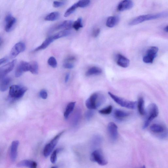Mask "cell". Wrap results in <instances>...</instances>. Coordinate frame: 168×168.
I'll return each mask as SVG.
<instances>
[{
  "instance_id": "1",
  "label": "cell",
  "mask_w": 168,
  "mask_h": 168,
  "mask_svg": "<svg viewBox=\"0 0 168 168\" xmlns=\"http://www.w3.org/2000/svg\"><path fill=\"white\" fill-rule=\"evenodd\" d=\"M105 101L106 97L104 95L101 93H95L92 94L90 97L87 99L86 105L89 109H95L104 104Z\"/></svg>"
},
{
  "instance_id": "2",
  "label": "cell",
  "mask_w": 168,
  "mask_h": 168,
  "mask_svg": "<svg viewBox=\"0 0 168 168\" xmlns=\"http://www.w3.org/2000/svg\"><path fill=\"white\" fill-rule=\"evenodd\" d=\"M168 13L166 12H163L154 14H148L138 16L133 19L129 23L130 26L136 25L146 21L158 19V18L167 17Z\"/></svg>"
},
{
  "instance_id": "3",
  "label": "cell",
  "mask_w": 168,
  "mask_h": 168,
  "mask_svg": "<svg viewBox=\"0 0 168 168\" xmlns=\"http://www.w3.org/2000/svg\"><path fill=\"white\" fill-rule=\"evenodd\" d=\"M145 121L143 125V129H145L149 126L154 119L156 118L159 113V110L155 103H151L147 109Z\"/></svg>"
},
{
  "instance_id": "4",
  "label": "cell",
  "mask_w": 168,
  "mask_h": 168,
  "mask_svg": "<svg viewBox=\"0 0 168 168\" xmlns=\"http://www.w3.org/2000/svg\"><path fill=\"white\" fill-rule=\"evenodd\" d=\"M27 90V87L19 85H13L10 87L9 98L12 100L19 99L24 95Z\"/></svg>"
},
{
  "instance_id": "5",
  "label": "cell",
  "mask_w": 168,
  "mask_h": 168,
  "mask_svg": "<svg viewBox=\"0 0 168 168\" xmlns=\"http://www.w3.org/2000/svg\"><path fill=\"white\" fill-rule=\"evenodd\" d=\"M109 95L110 97L121 106L127 108V109H134L137 107V102L134 101H130L125 99L119 96L114 95L110 92H109Z\"/></svg>"
},
{
  "instance_id": "6",
  "label": "cell",
  "mask_w": 168,
  "mask_h": 168,
  "mask_svg": "<svg viewBox=\"0 0 168 168\" xmlns=\"http://www.w3.org/2000/svg\"><path fill=\"white\" fill-rule=\"evenodd\" d=\"M150 130L155 134H158L161 138L165 139L167 137V128L165 126L159 123H155L150 126Z\"/></svg>"
},
{
  "instance_id": "7",
  "label": "cell",
  "mask_w": 168,
  "mask_h": 168,
  "mask_svg": "<svg viewBox=\"0 0 168 168\" xmlns=\"http://www.w3.org/2000/svg\"><path fill=\"white\" fill-rule=\"evenodd\" d=\"M90 159L92 161L96 162L101 165H105L108 163L102 151L99 149L94 150L92 153Z\"/></svg>"
},
{
  "instance_id": "8",
  "label": "cell",
  "mask_w": 168,
  "mask_h": 168,
  "mask_svg": "<svg viewBox=\"0 0 168 168\" xmlns=\"http://www.w3.org/2000/svg\"><path fill=\"white\" fill-rule=\"evenodd\" d=\"M158 48L156 47H151L147 50L146 54L144 57L143 61L146 63H152L157 56Z\"/></svg>"
},
{
  "instance_id": "9",
  "label": "cell",
  "mask_w": 168,
  "mask_h": 168,
  "mask_svg": "<svg viewBox=\"0 0 168 168\" xmlns=\"http://www.w3.org/2000/svg\"><path fill=\"white\" fill-rule=\"evenodd\" d=\"M30 64L29 63L22 61L18 64L16 68L15 72L16 77H19L25 72L29 71Z\"/></svg>"
},
{
  "instance_id": "10",
  "label": "cell",
  "mask_w": 168,
  "mask_h": 168,
  "mask_svg": "<svg viewBox=\"0 0 168 168\" xmlns=\"http://www.w3.org/2000/svg\"><path fill=\"white\" fill-rule=\"evenodd\" d=\"M108 134L110 139L112 141H116L118 138V128L116 124L113 122H110L107 126Z\"/></svg>"
},
{
  "instance_id": "11",
  "label": "cell",
  "mask_w": 168,
  "mask_h": 168,
  "mask_svg": "<svg viewBox=\"0 0 168 168\" xmlns=\"http://www.w3.org/2000/svg\"><path fill=\"white\" fill-rule=\"evenodd\" d=\"M16 60H13L0 68V79H3L5 76L12 71L15 65Z\"/></svg>"
},
{
  "instance_id": "12",
  "label": "cell",
  "mask_w": 168,
  "mask_h": 168,
  "mask_svg": "<svg viewBox=\"0 0 168 168\" xmlns=\"http://www.w3.org/2000/svg\"><path fill=\"white\" fill-rule=\"evenodd\" d=\"M26 49V45L24 43L20 42L16 43L11 49L10 57L11 59L15 58L21 53L24 52Z\"/></svg>"
},
{
  "instance_id": "13",
  "label": "cell",
  "mask_w": 168,
  "mask_h": 168,
  "mask_svg": "<svg viewBox=\"0 0 168 168\" xmlns=\"http://www.w3.org/2000/svg\"><path fill=\"white\" fill-rule=\"evenodd\" d=\"M134 6V3L132 0H123L119 3L117 6V10L123 11L130 10Z\"/></svg>"
},
{
  "instance_id": "14",
  "label": "cell",
  "mask_w": 168,
  "mask_h": 168,
  "mask_svg": "<svg viewBox=\"0 0 168 168\" xmlns=\"http://www.w3.org/2000/svg\"><path fill=\"white\" fill-rule=\"evenodd\" d=\"M19 145V142L15 141L11 143L10 150V157L13 162H15L17 159L18 155V149Z\"/></svg>"
},
{
  "instance_id": "15",
  "label": "cell",
  "mask_w": 168,
  "mask_h": 168,
  "mask_svg": "<svg viewBox=\"0 0 168 168\" xmlns=\"http://www.w3.org/2000/svg\"><path fill=\"white\" fill-rule=\"evenodd\" d=\"M117 63L123 68H127L130 64V60L121 54H118L117 56Z\"/></svg>"
},
{
  "instance_id": "16",
  "label": "cell",
  "mask_w": 168,
  "mask_h": 168,
  "mask_svg": "<svg viewBox=\"0 0 168 168\" xmlns=\"http://www.w3.org/2000/svg\"><path fill=\"white\" fill-rule=\"evenodd\" d=\"M17 166L18 167H26L31 168H36L37 166V164L33 161L24 160L18 163Z\"/></svg>"
},
{
  "instance_id": "17",
  "label": "cell",
  "mask_w": 168,
  "mask_h": 168,
  "mask_svg": "<svg viewBox=\"0 0 168 168\" xmlns=\"http://www.w3.org/2000/svg\"><path fill=\"white\" fill-rule=\"evenodd\" d=\"M119 18L118 16H111L108 18L106 22V25L107 27L113 28L115 26L118 24Z\"/></svg>"
},
{
  "instance_id": "18",
  "label": "cell",
  "mask_w": 168,
  "mask_h": 168,
  "mask_svg": "<svg viewBox=\"0 0 168 168\" xmlns=\"http://www.w3.org/2000/svg\"><path fill=\"white\" fill-rule=\"evenodd\" d=\"M130 113L119 109H116L114 112L115 118L118 120H121L130 115Z\"/></svg>"
},
{
  "instance_id": "19",
  "label": "cell",
  "mask_w": 168,
  "mask_h": 168,
  "mask_svg": "<svg viewBox=\"0 0 168 168\" xmlns=\"http://www.w3.org/2000/svg\"><path fill=\"white\" fill-rule=\"evenodd\" d=\"M11 80L10 77L4 78L0 83V91L1 92L6 91L11 84Z\"/></svg>"
},
{
  "instance_id": "20",
  "label": "cell",
  "mask_w": 168,
  "mask_h": 168,
  "mask_svg": "<svg viewBox=\"0 0 168 168\" xmlns=\"http://www.w3.org/2000/svg\"><path fill=\"white\" fill-rule=\"evenodd\" d=\"M54 40L53 36L49 37L46 39L45 40L43 41L42 44L40 46L36 48L34 50V51L36 52L39 50L46 49V48H47L49 46L51 43L53 42Z\"/></svg>"
},
{
  "instance_id": "21",
  "label": "cell",
  "mask_w": 168,
  "mask_h": 168,
  "mask_svg": "<svg viewBox=\"0 0 168 168\" xmlns=\"http://www.w3.org/2000/svg\"><path fill=\"white\" fill-rule=\"evenodd\" d=\"M74 22L72 20H68L64 21L57 26V29H64L69 30L72 27Z\"/></svg>"
},
{
  "instance_id": "22",
  "label": "cell",
  "mask_w": 168,
  "mask_h": 168,
  "mask_svg": "<svg viewBox=\"0 0 168 168\" xmlns=\"http://www.w3.org/2000/svg\"><path fill=\"white\" fill-rule=\"evenodd\" d=\"M102 73V70L98 67L94 66L89 69L86 73V76H90L92 75H100Z\"/></svg>"
},
{
  "instance_id": "23",
  "label": "cell",
  "mask_w": 168,
  "mask_h": 168,
  "mask_svg": "<svg viewBox=\"0 0 168 168\" xmlns=\"http://www.w3.org/2000/svg\"><path fill=\"white\" fill-rule=\"evenodd\" d=\"M137 106L139 113L141 115L145 114L146 111L144 109V101L143 97H139L137 102Z\"/></svg>"
},
{
  "instance_id": "24",
  "label": "cell",
  "mask_w": 168,
  "mask_h": 168,
  "mask_svg": "<svg viewBox=\"0 0 168 168\" xmlns=\"http://www.w3.org/2000/svg\"><path fill=\"white\" fill-rule=\"evenodd\" d=\"M76 103V102H71L69 103L67 106L64 114V116L65 119L68 118L69 116L74 109Z\"/></svg>"
},
{
  "instance_id": "25",
  "label": "cell",
  "mask_w": 168,
  "mask_h": 168,
  "mask_svg": "<svg viewBox=\"0 0 168 168\" xmlns=\"http://www.w3.org/2000/svg\"><path fill=\"white\" fill-rule=\"evenodd\" d=\"M30 72L33 74H37L38 72V65L37 62L32 61L30 62Z\"/></svg>"
},
{
  "instance_id": "26",
  "label": "cell",
  "mask_w": 168,
  "mask_h": 168,
  "mask_svg": "<svg viewBox=\"0 0 168 168\" xmlns=\"http://www.w3.org/2000/svg\"><path fill=\"white\" fill-rule=\"evenodd\" d=\"M64 132V131H63V132H62L59 133L58 134H57L54 137V138L51 140V141L49 143H48L49 144L51 148L53 150L55 147L57 145L60 138L61 136L63 134Z\"/></svg>"
},
{
  "instance_id": "27",
  "label": "cell",
  "mask_w": 168,
  "mask_h": 168,
  "mask_svg": "<svg viewBox=\"0 0 168 168\" xmlns=\"http://www.w3.org/2000/svg\"><path fill=\"white\" fill-rule=\"evenodd\" d=\"M70 34V32L69 31V30H64L55 34L53 36V37L55 40L57 39L67 36L69 35Z\"/></svg>"
},
{
  "instance_id": "28",
  "label": "cell",
  "mask_w": 168,
  "mask_h": 168,
  "mask_svg": "<svg viewBox=\"0 0 168 168\" xmlns=\"http://www.w3.org/2000/svg\"><path fill=\"white\" fill-rule=\"evenodd\" d=\"M16 22V20L13 17L9 21L6 22L5 27V31L7 32H9L11 31Z\"/></svg>"
},
{
  "instance_id": "29",
  "label": "cell",
  "mask_w": 168,
  "mask_h": 168,
  "mask_svg": "<svg viewBox=\"0 0 168 168\" xmlns=\"http://www.w3.org/2000/svg\"><path fill=\"white\" fill-rule=\"evenodd\" d=\"M59 17V13L58 12H53L49 14L45 18L47 21H53L58 19Z\"/></svg>"
},
{
  "instance_id": "30",
  "label": "cell",
  "mask_w": 168,
  "mask_h": 168,
  "mask_svg": "<svg viewBox=\"0 0 168 168\" xmlns=\"http://www.w3.org/2000/svg\"><path fill=\"white\" fill-rule=\"evenodd\" d=\"M78 7L77 3H76L73 5L70 8L67 9L64 14V17H67L72 13L76 10Z\"/></svg>"
},
{
  "instance_id": "31",
  "label": "cell",
  "mask_w": 168,
  "mask_h": 168,
  "mask_svg": "<svg viewBox=\"0 0 168 168\" xmlns=\"http://www.w3.org/2000/svg\"><path fill=\"white\" fill-rule=\"evenodd\" d=\"M82 19L81 18H78L77 20L73 22L72 27L76 31L83 27Z\"/></svg>"
},
{
  "instance_id": "32",
  "label": "cell",
  "mask_w": 168,
  "mask_h": 168,
  "mask_svg": "<svg viewBox=\"0 0 168 168\" xmlns=\"http://www.w3.org/2000/svg\"><path fill=\"white\" fill-rule=\"evenodd\" d=\"M61 150V148H58L55 150L53 152L50 158L51 162L53 164H55L56 163L57 160V154H58L60 151Z\"/></svg>"
},
{
  "instance_id": "33",
  "label": "cell",
  "mask_w": 168,
  "mask_h": 168,
  "mask_svg": "<svg viewBox=\"0 0 168 168\" xmlns=\"http://www.w3.org/2000/svg\"><path fill=\"white\" fill-rule=\"evenodd\" d=\"M113 109L112 105H110L109 106L101 109L99 111V113L101 114L107 115L111 113Z\"/></svg>"
},
{
  "instance_id": "34",
  "label": "cell",
  "mask_w": 168,
  "mask_h": 168,
  "mask_svg": "<svg viewBox=\"0 0 168 168\" xmlns=\"http://www.w3.org/2000/svg\"><path fill=\"white\" fill-rule=\"evenodd\" d=\"M90 2V0H80L77 3L78 7L84 8L88 6Z\"/></svg>"
},
{
  "instance_id": "35",
  "label": "cell",
  "mask_w": 168,
  "mask_h": 168,
  "mask_svg": "<svg viewBox=\"0 0 168 168\" xmlns=\"http://www.w3.org/2000/svg\"><path fill=\"white\" fill-rule=\"evenodd\" d=\"M53 150L49 146V144H48L43 149V155L45 157H47L52 152Z\"/></svg>"
},
{
  "instance_id": "36",
  "label": "cell",
  "mask_w": 168,
  "mask_h": 168,
  "mask_svg": "<svg viewBox=\"0 0 168 168\" xmlns=\"http://www.w3.org/2000/svg\"><path fill=\"white\" fill-rule=\"evenodd\" d=\"M48 63L50 66L53 68H56L57 66V61L54 57H50L48 60Z\"/></svg>"
},
{
  "instance_id": "37",
  "label": "cell",
  "mask_w": 168,
  "mask_h": 168,
  "mask_svg": "<svg viewBox=\"0 0 168 168\" xmlns=\"http://www.w3.org/2000/svg\"><path fill=\"white\" fill-rule=\"evenodd\" d=\"M102 138L100 136H96L94 137L93 140V144L95 146L100 145L102 142Z\"/></svg>"
},
{
  "instance_id": "38",
  "label": "cell",
  "mask_w": 168,
  "mask_h": 168,
  "mask_svg": "<svg viewBox=\"0 0 168 168\" xmlns=\"http://www.w3.org/2000/svg\"><path fill=\"white\" fill-rule=\"evenodd\" d=\"M94 113H95L93 110L90 109L87 111L85 114V117L87 120L88 121L90 120L94 115Z\"/></svg>"
},
{
  "instance_id": "39",
  "label": "cell",
  "mask_w": 168,
  "mask_h": 168,
  "mask_svg": "<svg viewBox=\"0 0 168 168\" xmlns=\"http://www.w3.org/2000/svg\"><path fill=\"white\" fill-rule=\"evenodd\" d=\"M40 97L43 99H46L48 96L47 92L45 90H42L40 92Z\"/></svg>"
},
{
  "instance_id": "40",
  "label": "cell",
  "mask_w": 168,
  "mask_h": 168,
  "mask_svg": "<svg viewBox=\"0 0 168 168\" xmlns=\"http://www.w3.org/2000/svg\"><path fill=\"white\" fill-rule=\"evenodd\" d=\"M74 65L70 62H65L63 64V67L66 69H72L74 67Z\"/></svg>"
},
{
  "instance_id": "41",
  "label": "cell",
  "mask_w": 168,
  "mask_h": 168,
  "mask_svg": "<svg viewBox=\"0 0 168 168\" xmlns=\"http://www.w3.org/2000/svg\"><path fill=\"white\" fill-rule=\"evenodd\" d=\"M64 4V2H63L55 1L53 3V6L55 8H58L63 6Z\"/></svg>"
},
{
  "instance_id": "42",
  "label": "cell",
  "mask_w": 168,
  "mask_h": 168,
  "mask_svg": "<svg viewBox=\"0 0 168 168\" xmlns=\"http://www.w3.org/2000/svg\"><path fill=\"white\" fill-rule=\"evenodd\" d=\"M79 113L77 112L76 114L74 116V124L75 125H77L78 123V121L80 118V114Z\"/></svg>"
},
{
  "instance_id": "43",
  "label": "cell",
  "mask_w": 168,
  "mask_h": 168,
  "mask_svg": "<svg viewBox=\"0 0 168 168\" xmlns=\"http://www.w3.org/2000/svg\"><path fill=\"white\" fill-rule=\"evenodd\" d=\"M100 33V29L99 28H96L94 29L92 32V36L94 37H96Z\"/></svg>"
},
{
  "instance_id": "44",
  "label": "cell",
  "mask_w": 168,
  "mask_h": 168,
  "mask_svg": "<svg viewBox=\"0 0 168 168\" xmlns=\"http://www.w3.org/2000/svg\"><path fill=\"white\" fill-rule=\"evenodd\" d=\"M76 58L74 56H70L69 57L67 58L65 60V62H72L75 60Z\"/></svg>"
},
{
  "instance_id": "45",
  "label": "cell",
  "mask_w": 168,
  "mask_h": 168,
  "mask_svg": "<svg viewBox=\"0 0 168 168\" xmlns=\"http://www.w3.org/2000/svg\"><path fill=\"white\" fill-rule=\"evenodd\" d=\"M13 17H12V16L11 15V14H9L8 15L6 16V17L5 18V21L6 22L9 21L11 20V18H12Z\"/></svg>"
},
{
  "instance_id": "46",
  "label": "cell",
  "mask_w": 168,
  "mask_h": 168,
  "mask_svg": "<svg viewBox=\"0 0 168 168\" xmlns=\"http://www.w3.org/2000/svg\"><path fill=\"white\" fill-rule=\"evenodd\" d=\"M8 60V59L6 57L0 59V65L1 64L5 63Z\"/></svg>"
},
{
  "instance_id": "47",
  "label": "cell",
  "mask_w": 168,
  "mask_h": 168,
  "mask_svg": "<svg viewBox=\"0 0 168 168\" xmlns=\"http://www.w3.org/2000/svg\"><path fill=\"white\" fill-rule=\"evenodd\" d=\"M69 77L70 74L69 73L67 74L65 77V82L67 83L68 82L69 79Z\"/></svg>"
},
{
  "instance_id": "48",
  "label": "cell",
  "mask_w": 168,
  "mask_h": 168,
  "mask_svg": "<svg viewBox=\"0 0 168 168\" xmlns=\"http://www.w3.org/2000/svg\"><path fill=\"white\" fill-rule=\"evenodd\" d=\"M164 31L165 32H166L167 33L168 31V26H167L166 27H165V28H164Z\"/></svg>"
},
{
  "instance_id": "49",
  "label": "cell",
  "mask_w": 168,
  "mask_h": 168,
  "mask_svg": "<svg viewBox=\"0 0 168 168\" xmlns=\"http://www.w3.org/2000/svg\"><path fill=\"white\" fill-rule=\"evenodd\" d=\"M1 39H0V44H1Z\"/></svg>"
},
{
  "instance_id": "50",
  "label": "cell",
  "mask_w": 168,
  "mask_h": 168,
  "mask_svg": "<svg viewBox=\"0 0 168 168\" xmlns=\"http://www.w3.org/2000/svg\"><path fill=\"white\" fill-rule=\"evenodd\" d=\"M61 1H63V0H61Z\"/></svg>"
}]
</instances>
